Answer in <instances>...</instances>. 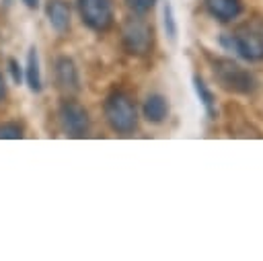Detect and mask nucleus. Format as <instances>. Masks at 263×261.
<instances>
[{"label": "nucleus", "instance_id": "f257e3e1", "mask_svg": "<svg viewBox=\"0 0 263 261\" xmlns=\"http://www.w3.org/2000/svg\"><path fill=\"white\" fill-rule=\"evenodd\" d=\"M220 45L245 62H263V16L238 25L232 33H222Z\"/></svg>", "mask_w": 263, "mask_h": 261}, {"label": "nucleus", "instance_id": "f03ea898", "mask_svg": "<svg viewBox=\"0 0 263 261\" xmlns=\"http://www.w3.org/2000/svg\"><path fill=\"white\" fill-rule=\"evenodd\" d=\"M212 72L218 84L234 95H253L259 86L257 78L253 76L251 70L242 68L238 62L230 58H216L212 62Z\"/></svg>", "mask_w": 263, "mask_h": 261}, {"label": "nucleus", "instance_id": "7ed1b4c3", "mask_svg": "<svg viewBox=\"0 0 263 261\" xmlns=\"http://www.w3.org/2000/svg\"><path fill=\"white\" fill-rule=\"evenodd\" d=\"M103 113L109 127L121 136H129L138 127V107L125 90H113L103 103Z\"/></svg>", "mask_w": 263, "mask_h": 261}, {"label": "nucleus", "instance_id": "20e7f679", "mask_svg": "<svg viewBox=\"0 0 263 261\" xmlns=\"http://www.w3.org/2000/svg\"><path fill=\"white\" fill-rule=\"evenodd\" d=\"M121 43L129 55H148L154 45V29L150 23L140 18V14L125 21L121 29Z\"/></svg>", "mask_w": 263, "mask_h": 261}, {"label": "nucleus", "instance_id": "39448f33", "mask_svg": "<svg viewBox=\"0 0 263 261\" xmlns=\"http://www.w3.org/2000/svg\"><path fill=\"white\" fill-rule=\"evenodd\" d=\"M76 8L82 25H86L90 31L105 33L113 27L115 21L113 0H76Z\"/></svg>", "mask_w": 263, "mask_h": 261}, {"label": "nucleus", "instance_id": "423d86ee", "mask_svg": "<svg viewBox=\"0 0 263 261\" xmlns=\"http://www.w3.org/2000/svg\"><path fill=\"white\" fill-rule=\"evenodd\" d=\"M58 119L66 136L70 138H84L90 129L88 111L74 99H66L58 109Z\"/></svg>", "mask_w": 263, "mask_h": 261}, {"label": "nucleus", "instance_id": "0eeeda50", "mask_svg": "<svg viewBox=\"0 0 263 261\" xmlns=\"http://www.w3.org/2000/svg\"><path fill=\"white\" fill-rule=\"evenodd\" d=\"M53 72H55V84L66 97H72L80 90V76H78V68L72 58L68 55L58 58Z\"/></svg>", "mask_w": 263, "mask_h": 261}, {"label": "nucleus", "instance_id": "6e6552de", "mask_svg": "<svg viewBox=\"0 0 263 261\" xmlns=\"http://www.w3.org/2000/svg\"><path fill=\"white\" fill-rule=\"evenodd\" d=\"M205 12L218 23H232L242 14L240 0H203Z\"/></svg>", "mask_w": 263, "mask_h": 261}, {"label": "nucleus", "instance_id": "1a4fd4ad", "mask_svg": "<svg viewBox=\"0 0 263 261\" xmlns=\"http://www.w3.org/2000/svg\"><path fill=\"white\" fill-rule=\"evenodd\" d=\"M45 14L47 21L51 25V29L60 35L68 33L70 29V6L66 0H49L45 6Z\"/></svg>", "mask_w": 263, "mask_h": 261}, {"label": "nucleus", "instance_id": "9d476101", "mask_svg": "<svg viewBox=\"0 0 263 261\" xmlns=\"http://www.w3.org/2000/svg\"><path fill=\"white\" fill-rule=\"evenodd\" d=\"M168 111H171V107H168L166 97H162L158 92L148 95L146 101H144V105H142V115L150 123H162L168 117Z\"/></svg>", "mask_w": 263, "mask_h": 261}, {"label": "nucleus", "instance_id": "9b49d317", "mask_svg": "<svg viewBox=\"0 0 263 261\" xmlns=\"http://www.w3.org/2000/svg\"><path fill=\"white\" fill-rule=\"evenodd\" d=\"M191 84H193L195 97H197V101L201 103L205 115H208L210 119H214V117L218 115V107H216V97H214L212 88H210V86L205 84V80H203L201 76H197V74L191 78Z\"/></svg>", "mask_w": 263, "mask_h": 261}, {"label": "nucleus", "instance_id": "f8f14e48", "mask_svg": "<svg viewBox=\"0 0 263 261\" xmlns=\"http://www.w3.org/2000/svg\"><path fill=\"white\" fill-rule=\"evenodd\" d=\"M25 76H27V84H29L31 92H39L43 88V84H41V70H39V55H37V47L35 45H31V49L27 53Z\"/></svg>", "mask_w": 263, "mask_h": 261}, {"label": "nucleus", "instance_id": "ddd939ff", "mask_svg": "<svg viewBox=\"0 0 263 261\" xmlns=\"http://www.w3.org/2000/svg\"><path fill=\"white\" fill-rule=\"evenodd\" d=\"M162 25H164V33L171 41L177 39V33H179V25H177V18H175V10H173V4L166 0L164 6H162Z\"/></svg>", "mask_w": 263, "mask_h": 261}, {"label": "nucleus", "instance_id": "4468645a", "mask_svg": "<svg viewBox=\"0 0 263 261\" xmlns=\"http://www.w3.org/2000/svg\"><path fill=\"white\" fill-rule=\"evenodd\" d=\"M23 138V125L16 121L0 123V140H18Z\"/></svg>", "mask_w": 263, "mask_h": 261}, {"label": "nucleus", "instance_id": "2eb2a0df", "mask_svg": "<svg viewBox=\"0 0 263 261\" xmlns=\"http://www.w3.org/2000/svg\"><path fill=\"white\" fill-rule=\"evenodd\" d=\"M125 2V6L134 12V14H146L148 10H152L154 8V4H156V0H123Z\"/></svg>", "mask_w": 263, "mask_h": 261}, {"label": "nucleus", "instance_id": "dca6fc26", "mask_svg": "<svg viewBox=\"0 0 263 261\" xmlns=\"http://www.w3.org/2000/svg\"><path fill=\"white\" fill-rule=\"evenodd\" d=\"M8 68H10V74H12V80L18 84L21 82V78H23V74H21V66L16 64V60H8Z\"/></svg>", "mask_w": 263, "mask_h": 261}, {"label": "nucleus", "instance_id": "f3484780", "mask_svg": "<svg viewBox=\"0 0 263 261\" xmlns=\"http://www.w3.org/2000/svg\"><path fill=\"white\" fill-rule=\"evenodd\" d=\"M23 4H25L27 8H31V10H35V8L39 6V0H23Z\"/></svg>", "mask_w": 263, "mask_h": 261}, {"label": "nucleus", "instance_id": "a211bd4d", "mask_svg": "<svg viewBox=\"0 0 263 261\" xmlns=\"http://www.w3.org/2000/svg\"><path fill=\"white\" fill-rule=\"evenodd\" d=\"M4 95H6V84H4V78H2V74H0V101L4 99Z\"/></svg>", "mask_w": 263, "mask_h": 261}]
</instances>
